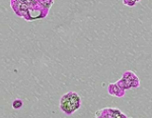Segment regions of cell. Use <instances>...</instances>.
<instances>
[{"label":"cell","mask_w":152,"mask_h":118,"mask_svg":"<svg viewBox=\"0 0 152 118\" xmlns=\"http://www.w3.org/2000/svg\"><path fill=\"white\" fill-rule=\"evenodd\" d=\"M80 104H81V99L79 95L76 94L75 92H69L62 96L60 102L61 109L67 114H71L79 109Z\"/></svg>","instance_id":"obj_1"},{"label":"cell","mask_w":152,"mask_h":118,"mask_svg":"<svg viewBox=\"0 0 152 118\" xmlns=\"http://www.w3.org/2000/svg\"><path fill=\"white\" fill-rule=\"evenodd\" d=\"M23 101L19 100V99H16L12 102V107H13V109H19V108L23 107Z\"/></svg>","instance_id":"obj_2"}]
</instances>
